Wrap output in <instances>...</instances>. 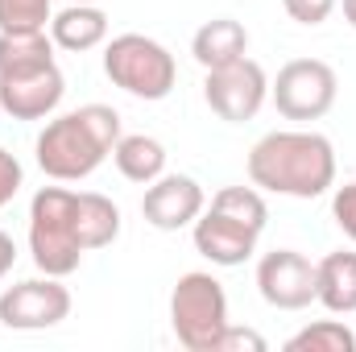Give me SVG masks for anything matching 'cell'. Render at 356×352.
Returning a JSON list of instances; mask_svg holds the SVG:
<instances>
[{
    "instance_id": "22",
    "label": "cell",
    "mask_w": 356,
    "mask_h": 352,
    "mask_svg": "<svg viewBox=\"0 0 356 352\" xmlns=\"http://www.w3.org/2000/svg\"><path fill=\"white\" fill-rule=\"evenodd\" d=\"M340 0H282V8L290 13V21L298 25H323L332 13H336Z\"/></svg>"
},
{
    "instance_id": "14",
    "label": "cell",
    "mask_w": 356,
    "mask_h": 352,
    "mask_svg": "<svg viewBox=\"0 0 356 352\" xmlns=\"http://www.w3.org/2000/svg\"><path fill=\"white\" fill-rule=\"evenodd\" d=\"M50 42L58 50L83 54L108 42V13L99 4H67L63 13L50 17Z\"/></svg>"
},
{
    "instance_id": "21",
    "label": "cell",
    "mask_w": 356,
    "mask_h": 352,
    "mask_svg": "<svg viewBox=\"0 0 356 352\" xmlns=\"http://www.w3.org/2000/svg\"><path fill=\"white\" fill-rule=\"evenodd\" d=\"M332 220L340 224V232L356 245V182L336 186V195H332Z\"/></svg>"
},
{
    "instance_id": "8",
    "label": "cell",
    "mask_w": 356,
    "mask_h": 352,
    "mask_svg": "<svg viewBox=\"0 0 356 352\" xmlns=\"http://www.w3.org/2000/svg\"><path fill=\"white\" fill-rule=\"evenodd\" d=\"M71 315V290L63 278H25L0 294V323L8 332H46Z\"/></svg>"
},
{
    "instance_id": "16",
    "label": "cell",
    "mask_w": 356,
    "mask_h": 352,
    "mask_svg": "<svg viewBox=\"0 0 356 352\" xmlns=\"http://www.w3.org/2000/svg\"><path fill=\"white\" fill-rule=\"evenodd\" d=\"M75 228H79V241H83L88 253L91 249H108L120 237V207L108 195L75 191Z\"/></svg>"
},
{
    "instance_id": "11",
    "label": "cell",
    "mask_w": 356,
    "mask_h": 352,
    "mask_svg": "<svg viewBox=\"0 0 356 352\" xmlns=\"http://www.w3.org/2000/svg\"><path fill=\"white\" fill-rule=\"evenodd\" d=\"M207 207V195L203 186L191 175H162L145 186V199H141V216L149 228L158 232H178V228H191Z\"/></svg>"
},
{
    "instance_id": "4",
    "label": "cell",
    "mask_w": 356,
    "mask_h": 352,
    "mask_svg": "<svg viewBox=\"0 0 356 352\" xmlns=\"http://www.w3.org/2000/svg\"><path fill=\"white\" fill-rule=\"evenodd\" d=\"M104 75L120 91L158 104L175 91L178 63L162 42H154L145 33H120L104 46Z\"/></svg>"
},
{
    "instance_id": "6",
    "label": "cell",
    "mask_w": 356,
    "mask_h": 352,
    "mask_svg": "<svg viewBox=\"0 0 356 352\" xmlns=\"http://www.w3.org/2000/svg\"><path fill=\"white\" fill-rule=\"evenodd\" d=\"M340 79L323 58H294L269 83V99L286 120H319L332 112Z\"/></svg>"
},
{
    "instance_id": "27",
    "label": "cell",
    "mask_w": 356,
    "mask_h": 352,
    "mask_svg": "<svg viewBox=\"0 0 356 352\" xmlns=\"http://www.w3.org/2000/svg\"><path fill=\"white\" fill-rule=\"evenodd\" d=\"M71 4H99V0H71Z\"/></svg>"
},
{
    "instance_id": "26",
    "label": "cell",
    "mask_w": 356,
    "mask_h": 352,
    "mask_svg": "<svg viewBox=\"0 0 356 352\" xmlns=\"http://www.w3.org/2000/svg\"><path fill=\"white\" fill-rule=\"evenodd\" d=\"M340 8H344V21L356 29V0H340Z\"/></svg>"
},
{
    "instance_id": "7",
    "label": "cell",
    "mask_w": 356,
    "mask_h": 352,
    "mask_svg": "<svg viewBox=\"0 0 356 352\" xmlns=\"http://www.w3.org/2000/svg\"><path fill=\"white\" fill-rule=\"evenodd\" d=\"M203 99L207 108L228 120V125H245L261 112V104L269 99V75L261 71V63H253L249 54L228 63V67H216L207 71L203 79Z\"/></svg>"
},
{
    "instance_id": "18",
    "label": "cell",
    "mask_w": 356,
    "mask_h": 352,
    "mask_svg": "<svg viewBox=\"0 0 356 352\" xmlns=\"http://www.w3.org/2000/svg\"><path fill=\"white\" fill-rule=\"evenodd\" d=\"M211 207H216V211H224L228 220H236V224L253 228L257 237L266 232L269 207H266V199H261V191H257V186H224V191H216V195H211Z\"/></svg>"
},
{
    "instance_id": "12",
    "label": "cell",
    "mask_w": 356,
    "mask_h": 352,
    "mask_svg": "<svg viewBox=\"0 0 356 352\" xmlns=\"http://www.w3.org/2000/svg\"><path fill=\"white\" fill-rule=\"evenodd\" d=\"M191 237H195V249L220 269H232V265H245L257 253V232L228 220L224 211L216 207H203V216L191 224Z\"/></svg>"
},
{
    "instance_id": "5",
    "label": "cell",
    "mask_w": 356,
    "mask_h": 352,
    "mask_svg": "<svg viewBox=\"0 0 356 352\" xmlns=\"http://www.w3.org/2000/svg\"><path fill=\"white\" fill-rule=\"evenodd\" d=\"M228 323L232 319H228L224 286L203 269L182 273L170 290V328H175L178 344L186 352H216Z\"/></svg>"
},
{
    "instance_id": "19",
    "label": "cell",
    "mask_w": 356,
    "mask_h": 352,
    "mask_svg": "<svg viewBox=\"0 0 356 352\" xmlns=\"http://www.w3.org/2000/svg\"><path fill=\"white\" fill-rule=\"evenodd\" d=\"M286 352H356V332L340 319H319L286 340Z\"/></svg>"
},
{
    "instance_id": "17",
    "label": "cell",
    "mask_w": 356,
    "mask_h": 352,
    "mask_svg": "<svg viewBox=\"0 0 356 352\" xmlns=\"http://www.w3.org/2000/svg\"><path fill=\"white\" fill-rule=\"evenodd\" d=\"M112 162H116V170L129 178V182H141V186H149L154 178L166 175V145H162L158 137L129 133V137H120V141H116V150H112Z\"/></svg>"
},
{
    "instance_id": "13",
    "label": "cell",
    "mask_w": 356,
    "mask_h": 352,
    "mask_svg": "<svg viewBox=\"0 0 356 352\" xmlns=\"http://www.w3.org/2000/svg\"><path fill=\"white\" fill-rule=\"evenodd\" d=\"M191 54L203 71H216V67H228L236 58L249 54V29L232 17H216V21H203L191 38Z\"/></svg>"
},
{
    "instance_id": "2",
    "label": "cell",
    "mask_w": 356,
    "mask_h": 352,
    "mask_svg": "<svg viewBox=\"0 0 356 352\" xmlns=\"http://www.w3.org/2000/svg\"><path fill=\"white\" fill-rule=\"evenodd\" d=\"M120 112L108 104H83L67 116L46 120V129L33 141L42 175L54 182H79L99 170V162L120 141Z\"/></svg>"
},
{
    "instance_id": "1",
    "label": "cell",
    "mask_w": 356,
    "mask_h": 352,
    "mask_svg": "<svg viewBox=\"0 0 356 352\" xmlns=\"http://www.w3.org/2000/svg\"><path fill=\"white\" fill-rule=\"evenodd\" d=\"M249 182L257 191L319 199L336 186V150L323 133L277 129L249 150Z\"/></svg>"
},
{
    "instance_id": "9",
    "label": "cell",
    "mask_w": 356,
    "mask_h": 352,
    "mask_svg": "<svg viewBox=\"0 0 356 352\" xmlns=\"http://www.w3.org/2000/svg\"><path fill=\"white\" fill-rule=\"evenodd\" d=\"M257 290L277 311H302V307L315 303L319 269L298 249H273L257 262Z\"/></svg>"
},
{
    "instance_id": "25",
    "label": "cell",
    "mask_w": 356,
    "mask_h": 352,
    "mask_svg": "<svg viewBox=\"0 0 356 352\" xmlns=\"http://www.w3.org/2000/svg\"><path fill=\"white\" fill-rule=\"evenodd\" d=\"M13 262H17V245H13V237H8V232H0V278L13 269Z\"/></svg>"
},
{
    "instance_id": "10",
    "label": "cell",
    "mask_w": 356,
    "mask_h": 352,
    "mask_svg": "<svg viewBox=\"0 0 356 352\" xmlns=\"http://www.w3.org/2000/svg\"><path fill=\"white\" fill-rule=\"evenodd\" d=\"M63 95H67V79H63L58 63H42V67L0 75V108L13 120H46L58 112Z\"/></svg>"
},
{
    "instance_id": "3",
    "label": "cell",
    "mask_w": 356,
    "mask_h": 352,
    "mask_svg": "<svg viewBox=\"0 0 356 352\" xmlns=\"http://www.w3.org/2000/svg\"><path fill=\"white\" fill-rule=\"evenodd\" d=\"M29 253L33 265L50 278H67L83 262V241L75 228V191L42 186L29 203Z\"/></svg>"
},
{
    "instance_id": "24",
    "label": "cell",
    "mask_w": 356,
    "mask_h": 352,
    "mask_svg": "<svg viewBox=\"0 0 356 352\" xmlns=\"http://www.w3.org/2000/svg\"><path fill=\"white\" fill-rule=\"evenodd\" d=\"M21 182H25V170H21V162L0 145V207H8L13 199H17V191H21Z\"/></svg>"
},
{
    "instance_id": "20",
    "label": "cell",
    "mask_w": 356,
    "mask_h": 352,
    "mask_svg": "<svg viewBox=\"0 0 356 352\" xmlns=\"http://www.w3.org/2000/svg\"><path fill=\"white\" fill-rule=\"evenodd\" d=\"M54 17V0H0V33H42Z\"/></svg>"
},
{
    "instance_id": "15",
    "label": "cell",
    "mask_w": 356,
    "mask_h": 352,
    "mask_svg": "<svg viewBox=\"0 0 356 352\" xmlns=\"http://www.w3.org/2000/svg\"><path fill=\"white\" fill-rule=\"evenodd\" d=\"M319 269V290H315V303L327 307L332 315H353L356 311V253H327L323 262H315Z\"/></svg>"
},
{
    "instance_id": "23",
    "label": "cell",
    "mask_w": 356,
    "mask_h": 352,
    "mask_svg": "<svg viewBox=\"0 0 356 352\" xmlns=\"http://www.w3.org/2000/svg\"><path fill=\"white\" fill-rule=\"evenodd\" d=\"M216 352H266V336H257L253 328H224V336H220V344Z\"/></svg>"
}]
</instances>
